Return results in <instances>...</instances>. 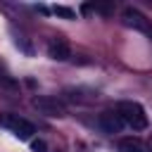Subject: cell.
Segmentation results:
<instances>
[{
  "label": "cell",
  "instance_id": "obj_12",
  "mask_svg": "<svg viewBox=\"0 0 152 152\" xmlns=\"http://www.w3.org/2000/svg\"><path fill=\"white\" fill-rule=\"evenodd\" d=\"M147 147H150V152H152V140H150V145H147Z\"/></svg>",
  "mask_w": 152,
  "mask_h": 152
},
{
  "label": "cell",
  "instance_id": "obj_1",
  "mask_svg": "<svg viewBox=\"0 0 152 152\" xmlns=\"http://www.w3.org/2000/svg\"><path fill=\"white\" fill-rule=\"evenodd\" d=\"M114 112L121 116L124 126H131L133 131H145V128L150 126L147 114H145V109H142V104H140V102L124 100V102H119V104H116V109H114Z\"/></svg>",
  "mask_w": 152,
  "mask_h": 152
},
{
  "label": "cell",
  "instance_id": "obj_8",
  "mask_svg": "<svg viewBox=\"0 0 152 152\" xmlns=\"http://www.w3.org/2000/svg\"><path fill=\"white\" fill-rule=\"evenodd\" d=\"M19 93V83L14 76H10L5 69H0V95H17Z\"/></svg>",
  "mask_w": 152,
  "mask_h": 152
},
{
  "label": "cell",
  "instance_id": "obj_7",
  "mask_svg": "<svg viewBox=\"0 0 152 152\" xmlns=\"http://www.w3.org/2000/svg\"><path fill=\"white\" fill-rule=\"evenodd\" d=\"M116 147L119 152H150L147 142H142L140 138H121Z\"/></svg>",
  "mask_w": 152,
  "mask_h": 152
},
{
  "label": "cell",
  "instance_id": "obj_2",
  "mask_svg": "<svg viewBox=\"0 0 152 152\" xmlns=\"http://www.w3.org/2000/svg\"><path fill=\"white\" fill-rule=\"evenodd\" d=\"M0 126L19 140H31V135L36 133V126L28 119H24L19 114H12V112H0Z\"/></svg>",
  "mask_w": 152,
  "mask_h": 152
},
{
  "label": "cell",
  "instance_id": "obj_5",
  "mask_svg": "<svg viewBox=\"0 0 152 152\" xmlns=\"http://www.w3.org/2000/svg\"><path fill=\"white\" fill-rule=\"evenodd\" d=\"M45 50H48V57H50V59H55V62H66V59L71 57V48H69V43H66L62 36L50 38Z\"/></svg>",
  "mask_w": 152,
  "mask_h": 152
},
{
  "label": "cell",
  "instance_id": "obj_10",
  "mask_svg": "<svg viewBox=\"0 0 152 152\" xmlns=\"http://www.w3.org/2000/svg\"><path fill=\"white\" fill-rule=\"evenodd\" d=\"M14 43H17V48H21L26 55H31V52H33V48L26 43V38H24V36H17V38H14Z\"/></svg>",
  "mask_w": 152,
  "mask_h": 152
},
{
  "label": "cell",
  "instance_id": "obj_4",
  "mask_svg": "<svg viewBox=\"0 0 152 152\" xmlns=\"http://www.w3.org/2000/svg\"><path fill=\"white\" fill-rule=\"evenodd\" d=\"M121 21H124V26H128V28H133V31H140V33H152L150 19H147L140 10H135V7H126V10L121 12Z\"/></svg>",
  "mask_w": 152,
  "mask_h": 152
},
{
  "label": "cell",
  "instance_id": "obj_3",
  "mask_svg": "<svg viewBox=\"0 0 152 152\" xmlns=\"http://www.w3.org/2000/svg\"><path fill=\"white\" fill-rule=\"evenodd\" d=\"M31 104H33L40 114H45V116H52V119L66 116V107H64L57 97H52V95H33Z\"/></svg>",
  "mask_w": 152,
  "mask_h": 152
},
{
  "label": "cell",
  "instance_id": "obj_6",
  "mask_svg": "<svg viewBox=\"0 0 152 152\" xmlns=\"http://www.w3.org/2000/svg\"><path fill=\"white\" fill-rule=\"evenodd\" d=\"M97 124H100V128L104 133H119L124 128V121H121V116L116 112H102L100 119H97Z\"/></svg>",
  "mask_w": 152,
  "mask_h": 152
},
{
  "label": "cell",
  "instance_id": "obj_9",
  "mask_svg": "<svg viewBox=\"0 0 152 152\" xmlns=\"http://www.w3.org/2000/svg\"><path fill=\"white\" fill-rule=\"evenodd\" d=\"M52 12H55L59 19H76V12H74L71 7H66V5H55Z\"/></svg>",
  "mask_w": 152,
  "mask_h": 152
},
{
  "label": "cell",
  "instance_id": "obj_11",
  "mask_svg": "<svg viewBox=\"0 0 152 152\" xmlns=\"http://www.w3.org/2000/svg\"><path fill=\"white\" fill-rule=\"evenodd\" d=\"M31 150L33 152H48V142L40 140V138H36V140H31Z\"/></svg>",
  "mask_w": 152,
  "mask_h": 152
}]
</instances>
